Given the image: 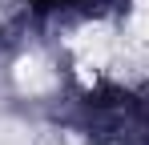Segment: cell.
Masks as SVG:
<instances>
[{"label":"cell","mask_w":149,"mask_h":145,"mask_svg":"<svg viewBox=\"0 0 149 145\" xmlns=\"http://www.w3.org/2000/svg\"><path fill=\"white\" fill-rule=\"evenodd\" d=\"M36 8H77V4H89V0H32Z\"/></svg>","instance_id":"6da1fadb"}]
</instances>
